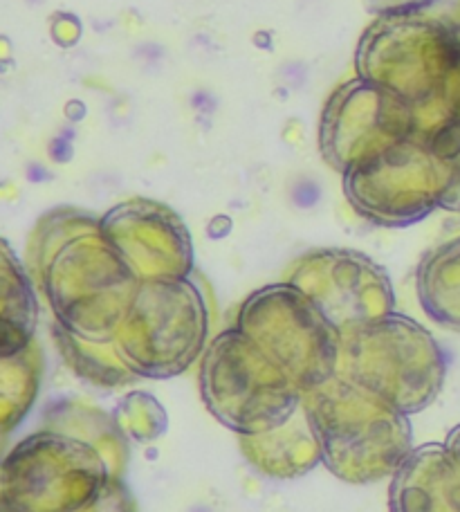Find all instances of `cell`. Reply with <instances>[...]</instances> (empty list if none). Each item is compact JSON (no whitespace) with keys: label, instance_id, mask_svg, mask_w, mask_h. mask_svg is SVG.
<instances>
[{"label":"cell","instance_id":"6da1fadb","mask_svg":"<svg viewBox=\"0 0 460 512\" xmlns=\"http://www.w3.org/2000/svg\"><path fill=\"white\" fill-rule=\"evenodd\" d=\"M321 447V463L337 479H391L413 450L411 416L342 378H330L301 400Z\"/></svg>","mask_w":460,"mask_h":512},{"label":"cell","instance_id":"7a4b0ae2","mask_svg":"<svg viewBox=\"0 0 460 512\" xmlns=\"http://www.w3.org/2000/svg\"><path fill=\"white\" fill-rule=\"evenodd\" d=\"M447 376L445 353L416 319L389 315L339 331L337 378L413 416L438 398Z\"/></svg>","mask_w":460,"mask_h":512},{"label":"cell","instance_id":"3957f363","mask_svg":"<svg viewBox=\"0 0 460 512\" xmlns=\"http://www.w3.org/2000/svg\"><path fill=\"white\" fill-rule=\"evenodd\" d=\"M209 340V301L189 274L140 281L113 344L140 380H169L200 362Z\"/></svg>","mask_w":460,"mask_h":512},{"label":"cell","instance_id":"277c9868","mask_svg":"<svg viewBox=\"0 0 460 512\" xmlns=\"http://www.w3.org/2000/svg\"><path fill=\"white\" fill-rule=\"evenodd\" d=\"M54 250L50 301L59 326L92 342H113L140 279L101 234L95 216H86Z\"/></svg>","mask_w":460,"mask_h":512},{"label":"cell","instance_id":"5b68a950","mask_svg":"<svg viewBox=\"0 0 460 512\" xmlns=\"http://www.w3.org/2000/svg\"><path fill=\"white\" fill-rule=\"evenodd\" d=\"M200 398L236 436L281 425L301 407L303 393L234 326L211 337L198 362Z\"/></svg>","mask_w":460,"mask_h":512},{"label":"cell","instance_id":"8992f818","mask_svg":"<svg viewBox=\"0 0 460 512\" xmlns=\"http://www.w3.org/2000/svg\"><path fill=\"white\" fill-rule=\"evenodd\" d=\"M232 326L268 355L301 393L337 376L339 328L288 281L252 292Z\"/></svg>","mask_w":460,"mask_h":512},{"label":"cell","instance_id":"52a82bcc","mask_svg":"<svg viewBox=\"0 0 460 512\" xmlns=\"http://www.w3.org/2000/svg\"><path fill=\"white\" fill-rule=\"evenodd\" d=\"M348 203L366 221L380 227H407L443 207L452 167L420 140L386 146L344 173Z\"/></svg>","mask_w":460,"mask_h":512},{"label":"cell","instance_id":"ba28073f","mask_svg":"<svg viewBox=\"0 0 460 512\" xmlns=\"http://www.w3.org/2000/svg\"><path fill=\"white\" fill-rule=\"evenodd\" d=\"M283 281L315 301L339 331L389 315L395 308L389 274L355 250H312L290 265Z\"/></svg>","mask_w":460,"mask_h":512},{"label":"cell","instance_id":"9c48e42d","mask_svg":"<svg viewBox=\"0 0 460 512\" xmlns=\"http://www.w3.org/2000/svg\"><path fill=\"white\" fill-rule=\"evenodd\" d=\"M407 137H416L411 108L362 77L335 90L319 126L321 153L339 173Z\"/></svg>","mask_w":460,"mask_h":512},{"label":"cell","instance_id":"30bf717a","mask_svg":"<svg viewBox=\"0 0 460 512\" xmlns=\"http://www.w3.org/2000/svg\"><path fill=\"white\" fill-rule=\"evenodd\" d=\"M115 479L95 447L59 429L30 438L18 456L21 497L30 512H75Z\"/></svg>","mask_w":460,"mask_h":512},{"label":"cell","instance_id":"8fae6325","mask_svg":"<svg viewBox=\"0 0 460 512\" xmlns=\"http://www.w3.org/2000/svg\"><path fill=\"white\" fill-rule=\"evenodd\" d=\"M101 234L140 281L193 274V245L182 218L167 205L131 198L99 218Z\"/></svg>","mask_w":460,"mask_h":512},{"label":"cell","instance_id":"7c38bea8","mask_svg":"<svg viewBox=\"0 0 460 512\" xmlns=\"http://www.w3.org/2000/svg\"><path fill=\"white\" fill-rule=\"evenodd\" d=\"M391 512H460V465L445 443L416 445L391 477Z\"/></svg>","mask_w":460,"mask_h":512},{"label":"cell","instance_id":"4fadbf2b","mask_svg":"<svg viewBox=\"0 0 460 512\" xmlns=\"http://www.w3.org/2000/svg\"><path fill=\"white\" fill-rule=\"evenodd\" d=\"M243 459L270 479H299L321 463V447L303 405L268 432L238 436Z\"/></svg>","mask_w":460,"mask_h":512},{"label":"cell","instance_id":"5bb4252c","mask_svg":"<svg viewBox=\"0 0 460 512\" xmlns=\"http://www.w3.org/2000/svg\"><path fill=\"white\" fill-rule=\"evenodd\" d=\"M416 290L422 310L438 326L460 333V234L422 259Z\"/></svg>","mask_w":460,"mask_h":512},{"label":"cell","instance_id":"9a60e30c","mask_svg":"<svg viewBox=\"0 0 460 512\" xmlns=\"http://www.w3.org/2000/svg\"><path fill=\"white\" fill-rule=\"evenodd\" d=\"M59 432L70 434L95 447L108 463L115 479H124L128 463V436L119 427L115 414H106L99 407L70 402L66 407V427Z\"/></svg>","mask_w":460,"mask_h":512},{"label":"cell","instance_id":"2e32d148","mask_svg":"<svg viewBox=\"0 0 460 512\" xmlns=\"http://www.w3.org/2000/svg\"><path fill=\"white\" fill-rule=\"evenodd\" d=\"M59 346L77 376L99 389L128 387L140 380L119 358L113 342H92L59 326Z\"/></svg>","mask_w":460,"mask_h":512},{"label":"cell","instance_id":"e0dca14e","mask_svg":"<svg viewBox=\"0 0 460 512\" xmlns=\"http://www.w3.org/2000/svg\"><path fill=\"white\" fill-rule=\"evenodd\" d=\"M119 427L124 429L128 441L135 443H153L164 436L169 427L167 411L160 405V400L144 391H131L119 402L115 411Z\"/></svg>","mask_w":460,"mask_h":512},{"label":"cell","instance_id":"ac0fdd59","mask_svg":"<svg viewBox=\"0 0 460 512\" xmlns=\"http://www.w3.org/2000/svg\"><path fill=\"white\" fill-rule=\"evenodd\" d=\"M427 144L452 167V185L447 189L443 207L460 212V124L445 126L443 131L431 135Z\"/></svg>","mask_w":460,"mask_h":512},{"label":"cell","instance_id":"d6986e66","mask_svg":"<svg viewBox=\"0 0 460 512\" xmlns=\"http://www.w3.org/2000/svg\"><path fill=\"white\" fill-rule=\"evenodd\" d=\"M75 512H137V504L124 479H108L97 495Z\"/></svg>","mask_w":460,"mask_h":512},{"label":"cell","instance_id":"ffe728a7","mask_svg":"<svg viewBox=\"0 0 460 512\" xmlns=\"http://www.w3.org/2000/svg\"><path fill=\"white\" fill-rule=\"evenodd\" d=\"M443 104L449 124H460V50L454 68L447 77V84L443 90Z\"/></svg>","mask_w":460,"mask_h":512},{"label":"cell","instance_id":"44dd1931","mask_svg":"<svg viewBox=\"0 0 460 512\" xmlns=\"http://www.w3.org/2000/svg\"><path fill=\"white\" fill-rule=\"evenodd\" d=\"M445 445H447V450L452 452V456L456 459V463L460 465V425H458L456 429H452V434L447 436Z\"/></svg>","mask_w":460,"mask_h":512}]
</instances>
